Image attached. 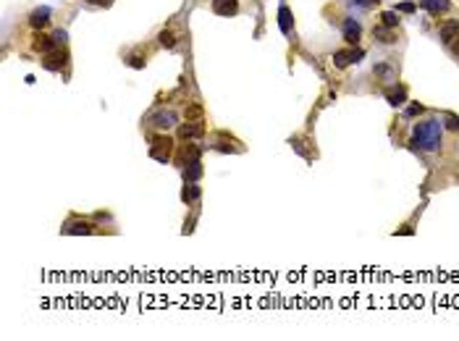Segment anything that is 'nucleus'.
<instances>
[{"mask_svg": "<svg viewBox=\"0 0 459 341\" xmlns=\"http://www.w3.org/2000/svg\"><path fill=\"white\" fill-rule=\"evenodd\" d=\"M412 145L417 150H425V152H435L441 147V124L435 118L417 124L415 131H412Z\"/></svg>", "mask_w": 459, "mask_h": 341, "instance_id": "f257e3e1", "label": "nucleus"}, {"mask_svg": "<svg viewBox=\"0 0 459 341\" xmlns=\"http://www.w3.org/2000/svg\"><path fill=\"white\" fill-rule=\"evenodd\" d=\"M171 152H173V139H171V136H155L152 147H150V155L155 157V161L166 163L171 157Z\"/></svg>", "mask_w": 459, "mask_h": 341, "instance_id": "f03ea898", "label": "nucleus"}, {"mask_svg": "<svg viewBox=\"0 0 459 341\" xmlns=\"http://www.w3.org/2000/svg\"><path fill=\"white\" fill-rule=\"evenodd\" d=\"M66 61H68V55H66V50H53V53H48L45 55V61H42V66L48 68V71H61V68H66Z\"/></svg>", "mask_w": 459, "mask_h": 341, "instance_id": "7ed1b4c3", "label": "nucleus"}, {"mask_svg": "<svg viewBox=\"0 0 459 341\" xmlns=\"http://www.w3.org/2000/svg\"><path fill=\"white\" fill-rule=\"evenodd\" d=\"M362 55H365V53H362L360 48H357V50H336V53H333V63H336L338 68H347L349 63H357Z\"/></svg>", "mask_w": 459, "mask_h": 341, "instance_id": "20e7f679", "label": "nucleus"}, {"mask_svg": "<svg viewBox=\"0 0 459 341\" xmlns=\"http://www.w3.org/2000/svg\"><path fill=\"white\" fill-rule=\"evenodd\" d=\"M202 134H205V126H202L199 121H187V124L178 129L181 139H197V136H202Z\"/></svg>", "mask_w": 459, "mask_h": 341, "instance_id": "39448f33", "label": "nucleus"}, {"mask_svg": "<svg viewBox=\"0 0 459 341\" xmlns=\"http://www.w3.org/2000/svg\"><path fill=\"white\" fill-rule=\"evenodd\" d=\"M386 100H388V105H402L404 100H407V87L404 84H396V87H388L386 89Z\"/></svg>", "mask_w": 459, "mask_h": 341, "instance_id": "423d86ee", "label": "nucleus"}, {"mask_svg": "<svg viewBox=\"0 0 459 341\" xmlns=\"http://www.w3.org/2000/svg\"><path fill=\"white\" fill-rule=\"evenodd\" d=\"M176 124V113L173 110H160L152 116V126L155 129H171Z\"/></svg>", "mask_w": 459, "mask_h": 341, "instance_id": "0eeeda50", "label": "nucleus"}, {"mask_svg": "<svg viewBox=\"0 0 459 341\" xmlns=\"http://www.w3.org/2000/svg\"><path fill=\"white\" fill-rule=\"evenodd\" d=\"M360 34H362V29H360V24H357L354 18H347V21H344V39H347L349 45H357Z\"/></svg>", "mask_w": 459, "mask_h": 341, "instance_id": "6e6552de", "label": "nucleus"}, {"mask_svg": "<svg viewBox=\"0 0 459 341\" xmlns=\"http://www.w3.org/2000/svg\"><path fill=\"white\" fill-rule=\"evenodd\" d=\"M55 45H58V42H55L53 37L37 34V37H34V42H32V48H34L37 53H45V55H48V53H53V50H55Z\"/></svg>", "mask_w": 459, "mask_h": 341, "instance_id": "1a4fd4ad", "label": "nucleus"}, {"mask_svg": "<svg viewBox=\"0 0 459 341\" xmlns=\"http://www.w3.org/2000/svg\"><path fill=\"white\" fill-rule=\"evenodd\" d=\"M213 11H215L218 16H234V13L239 11V3H236V0H215Z\"/></svg>", "mask_w": 459, "mask_h": 341, "instance_id": "9d476101", "label": "nucleus"}, {"mask_svg": "<svg viewBox=\"0 0 459 341\" xmlns=\"http://www.w3.org/2000/svg\"><path fill=\"white\" fill-rule=\"evenodd\" d=\"M48 21H50V8H37V11H32V16H29V24H32L34 29L48 27Z\"/></svg>", "mask_w": 459, "mask_h": 341, "instance_id": "9b49d317", "label": "nucleus"}, {"mask_svg": "<svg viewBox=\"0 0 459 341\" xmlns=\"http://www.w3.org/2000/svg\"><path fill=\"white\" fill-rule=\"evenodd\" d=\"M420 3H423V8H425L428 13H433V16H435V13H446L449 6H451L449 0H420Z\"/></svg>", "mask_w": 459, "mask_h": 341, "instance_id": "f8f14e48", "label": "nucleus"}, {"mask_svg": "<svg viewBox=\"0 0 459 341\" xmlns=\"http://www.w3.org/2000/svg\"><path fill=\"white\" fill-rule=\"evenodd\" d=\"M92 231H95V226L87 220H71L66 226V234H92Z\"/></svg>", "mask_w": 459, "mask_h": 341, "instance_id": "ddd939ff", "label": "nucleus"}, {"mask_svg": "<svg viewBox=\"0 0 459 341\" xmlns=\"http://www.w3.org/2000/svg\"><path fill=\"white\" fill-rule=\"evenodd\" d=\"M202 176V163H199V157H194V161L187 163V168H184V178L187 181H197Z\"/></svg>", "mask_w": 459, "mask_h": 341, "instance_id": "4468645a", "label": "nucleus"}, {"mask_svg": "<svg viewBox=\"0 0 459 341\" xmlns=\"http://www.w3.org/2000/svg\"><path fill=\"white\" fill-rule=\"evenodd\" d=\"M456 34H459V21H456V18H454V21H446V24L441 27V39H444V42H454Z\"/></svg>", "mask_w": 459, "mask_h": 341, "instance_id": "2eb2a0df", "label": "nucleus"}, {"mask_svg": "<svg viewBox=\"0 0 459 341\" xmlns=\"http://www.w3.org/2000/svg\"><path fill=\"white\" fill-rule=\"evenodd\" d=\"M278 27H281V32H284V34H289V32H291V11H289L286 6H281V8H278Z\"/></svg>", "mask_w": 459, "mask_h": 341, "instance_id": "dca6fc26", "label": "nucleus"}, {"mask_svg": "<svg viewBox=\"0 0 459 341\" xmlns=\"http://www.w3.org/2000/svg\"><path fill=\"white\" fill-rule=\"evenodd\" d=\"M373 37H378L383 45H391V42H396V37H394L391 27H375V29H373Z\"/></svg>", "mask_w": 459, "mask_h": 341, "instance_id": "f3484780", "label": "nucleus"}, {"mask_svg": "<svg viewBox=\"0 0 459 341\" xmlns=\"http://www.w3.org/2000/svg\"><path fill=\"white\" fill-rule=\"evenodd\" d=\"M157 42H160V48H168V50H171V48H176V34H173L171 29H163V32L157 34Z\"/></svg>", "mask_w": 459, "mask_h": 341, "instance_id": "a211bd4d", "label": "nucleus"}, {"mask_svg": "<svg viewBox=\"0 0 459 341\" xmlns=\"http://www.w3.org/2000/svg\"><path fill=\"white\" fill-rule=\"evenodd\" d=\"M199 197V187L194 184V181H189V187H184V192H181V199L184 202H194Z\"/></svg>", "mask_w": 459, "mask_h": 341, "instance_id": "6ab92c4d", "label": "nucleus"}, {"mask_svg": "<svg viewBox=\"0 0 459 341\" xmlns=\"http://www.w3.org/2000/svg\"><path fill=\"white\" fill-rule=\"evenodd\" d=\"M215 147H218L221 152H236V150H239V147H234V142H231V139H226V134H221V136H218V145H215Z\"/></svg>", "mask_w": 459, "mask_h": 341, "instance_id": "aec40b11", "label": "nucleus"}, {"mask_svg": "<svg viewBox=\"0 0 459 341\" xmlns=\"http://www.w3.org/2000/svg\"><path fill=\"white\" fill-rule=\"evenodd\" d=\"M381 18H383V27H391V29H394V27L399 24V16H396L394 11H386V13H383Z\"/></svg>", "mask_w": 459, "mask_h": 341, "instance_id": "412c9836", "label": "nucleus"}, {"mask_svg": "<svg viewBox=\"0 0 459 341\" xmlns=\"http://www.w3.org/2000/svg\"><path fill=\"white\" fill-rule=\"evenodd\" d=\"M202 118V105H189L187 108V121H199Z\"/></svg>", "mask_w": 459, "mask_h": 341, "instance_id": "4be33fe9", "label": "nucleus"}, {"mask_svg": "<svg viewBox=\"0 0 459 341\" xmlns=\"http://www.w3.org/2000/svg\"><path fill=\"white\" fill-rule=\"evenodd\" d=\"M446 129H451V131H459V116H454V113H446Z\"/></svg>", "mask_w": 459, "mask_h": 341, "instance_id": "5701e85b", "label": "nucleus"}, {"mask_svg": "<svg viewBox=\"0 0 459 341\" xmlns=\"http://www.w3.org/2000/svg\"><path fill=\"white\" fill-rule=\"evenodd\" d=\"M129 66H131V68H142V66H145V58H142V53H134V55L129 58Z\"/></svg>", "mask_w": 459, "mask_h": 341, "instance_id": "b1692460", "label": "nucleus"}, {"mask_svg": "<svg viewBox=\"0 0 459 341\" xmlns=\"http://www.w3.org/2000/svg\"><path fill=\"white\" fill-rule=\"evenodd\" d=\"M396 11H402V13H412V11H415V3H399Z\"/></svg>", "mask_w": 459, "mask_h": 341, "instance_id": "393cba45", "label": "nucleus"}, {"mask_svg": "<svg viewBox=\"0 0 459 341\" xmlns=\"http://www.w3.org/2000/svg\"><path fill=\"white\" fill-rule=\"evenodd\" d=\"M417 113H423V105H409L407 108V116H417Z\"/></svg>", "mask_w": 459, "mask_h": 341, "instance_id": "a878e982", "label": "nucleus"}, {"mask_svg": "<svg viewBox=\"0 0 459 341\" xmlns=\"http://www.w3.org/2000/svg\"><path fill=\"white\" fill-rule=\"evenodd\" d=\"M53 39H55L58 45H63V42H66V32H61V29H58V32L53 34Z\"/></svg>", "mask_w": 459, "mask_h": 341, "instance_id": "bb28decb", "label": "nucleus"}, {"mask_svg": "<svg viewBox=\"0 0 459 341\" xmlns=\"http://www.w3.org/2000/svg\"><path fill=\"white\" fill-rule=\"evenodd\" d=\"M354 3H357V6H365V8H370V6L378 3V0H354Z\"/></svg>", "mask_w": 459, "mask_h": 341, "instance_id": "cd10ccee", "label": "nucleus"}, {"mask_svg": "<svg viewBox=\"0 0 459 341\" xmlns=\"http://www.w3.org/2000/svg\"><path fill=\"white\" fill-rule=\"evenodd\" d=\"M451 50L459 55V34H456V42H451Z\"/></svg>", "mask_w": 459, "mask_h": 341, "instance_id": "c85d7f7f", "label": "nucleus"}]
</instances>
